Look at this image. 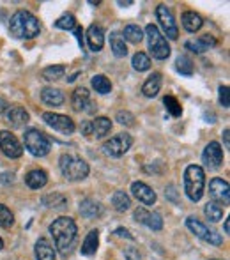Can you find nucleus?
<instances>
[{
    "instance_id": "1",
    "label": "nucleus",
    "mask_w": 230,
    "mask_h": 260,
    "mask_svg": "<svg viewBox=\"0 0 230 260\" xmlns=\"http://www.w3.org/2000/svg\"><path fill=\"white\" fill-rule=\"evenodd\" d=\"M76 223L69 216H60V218L53 219V223L50 225V234L53 236L55 241V248L60 251L62 257H68L69 250H71L73 243L76 239Z\"/></svg>"
},
{
    "instance_id": "2",
    "label": "nucleus",
    "mask_w": 230,
    "mask_h": 260,
    "mask_svg": "<svg viewBox=\"0 0 230 260\" xmlns=\"http://www.w3.org/2000/svg\"><path fill=\"white\" fill-rule=\"evenodd\" d=\"M9 32L16 39H34L41 32L39 20L30 13V11H16L11 16L9 21Z\"/></svg>"
},
{
    "instance_id": "3",
    "label": "nucleus",
    "mask_w": 230,
    "mask_h": 260,
    "mask_svg": "<svg viewBox=\"0 0 230 260\" xmlns=\"http://www.w3.org/2000/svg\"><path fill=\"white\" fill-rule=\"evenodd\" d=\"M206 189V172L199 165H189L184 170V193L191 202H199Z\"/></svg>"
},
{
    "instance_id": "4",
    "label": "nucleus",
    "mask_w": 230,
    "mask_h": 260,
    "mask_svg": "<svg viewBox=\"0 0 230 260\" xmlns=\"http://www.w3.org/2000/svg\"><path fill=\"white\" fill-rule=\"evenodd\" d=\"M58 167L68 181H83L90 172V167L85 159L71 154H62L58 159Z\"/></svg>"
},
{
    "instance_id": "5",
    "label": "nucleus",
    "mask_w": 230,
    "mask_h": 260,
    "mask_svg": "<svg viewBox=\"0 0 230 260\" xmlns=\"http://www.w3.org/2000/svg\"><path fill=\"white\" fill-rule=\"evenodd\" d=\"M145 36H147V41H149V52L154 58L158 60H165V58L170 57V45L167 41V38L161 34L158 27L154 23H149L145 27Z\"/></svg>"
},
{
    "instance_id": "6",
    "label": "nucleus",
    "mask_w": 230,
    "mask_h": 260,
    "mask_svg": "<svg viewBox=\"0 0 230 260\" xmlns=\"http://www.w3.org/2000/svg\"><path fill=\"white\" fill-rule=\"evenodd\" d=\"M23 142H25V149L36 157H45L52 151V142L46 137L43 131L30 127V129L25 131L23 135Z\"/></svg>"
},
{
    "instance_id": "7",
    "label": "nucleus",
    "mask_w": 230,
    "mask_h": 260,
    "mask_svg": "<svg viewBox=\"0 0 230 260\" xmlns=\"http://www.w3.org/2000/svg\"><path fill=\"white\" fill-rule=\"evenodd\" d=\"M186 226H188V229L191 230L196 237H200L202 241H206V243L214 244V246H220V244L223 243V237H221L220 234L214 232V230H211L209 226H206L202 221H199L195 216L186 218Z\"/></svg>"
},
{
    "instance_id": "8",
    "label": "nucleus",
    "mask_w": 230,
    "mask_h": 260,
    "mask_svg": "<svg viewBox=\"0 0 230 260\" xmlns=\"http://www.w3.org/2000/svg\"><path fill=\"white\" fill-rule=\"evenodd\" d=\"M131 145H133V138H131V135L119 133V135H115L114 138H110V140L105 142L103 152L110 157H120L129 151Z\"/></svg>"
},
{
    "instance_id": "9",
    "label": "nucleus",
    "mask_w": 230,
    "mask_h": 260,
    "mask_svg": "<svg viewBox=\"0 0 230 260\" xmlns=\"http://www.w3.org/2000/svg\"><path fill=\"white\" fill-rule=\"evenodd\" d=\"M43 120L48 124L50 127H53L55 131L62 135H73L76 129L75 122H73L71 117L62 115V113H55V112H45L43 113Z\"/></svg>"
},
{
    "instance_id": "10",
    "label": "nucleus",
    "mask_w": 230,
    "mask_h": 260,
    "mask_svg": "<svg viewBox=\"0 0 230 260\" xmlns=\"http://www.w3.org/2000/svg\"><path fill=\"white\" fill-rule=\"evenodd\" d=\"M156 18H158L159 25H161L163 32L167 34L169 39H177L179 38V28H177V23L174 20V14L165 4H159L156 7Z\"/></svg>"
},
{
    "instance_id": "11",
    "label": "nucleus",
    "mask_w": 230,
    "mask_h": 260,
    "mask_svg": "<svg viewBox=\"0 0 230 260\" xmlns=\"http://www.w3.org/2000/svg\"><path fill=\"white\" fill-rule=\"evenodd\" d=\"M0 151L7 157H11V159H16V157H20L23 154V147H21V144L18 142V138L7 129L0 131Z\"/></svg>"
},
{
    "instance_id": "12",
    "label": "nucleus",
    "mask_w": 230,
    "mask_h": 260,
    "mask_svg": "<svg viewBox=\"0 0 230 260\" xmlns=\"http://www.w3.org/2000/svg\"><path fill=\"white\" fill-rule=\"evenodd\" d=\"M202 161L209 170H216L223 163V149L218 142H209L202 152Z\"/></svg>"
},
{
    "instance_id": "13",
    "label": "nucleus",
    "mask_w": 230,
    "mask_h": 260,
    "mask_svg": "<svg viewBox=\"0 0 230 260\" xmlns=\"http://www.w3.org/2000/svg\"><path fill=\"white\" fill-rule=\"evenodd\" d=\"M135 219L142 225H145L147 229L154 230V232H159L163 229V219L158 212H152L145 207H137L135 209Z\"/></svg>"
},
{
    "instance_id": "14",
    "label": "nucleus",
    "mask_w": 230,
    "mask_h": 260,
    "mask_svg": "<svg viewBox=\"0 0 230 260\" xmlns=\"http://www.w3.org/2000/svg\"><path fill=\"white\" fill-rule=\"evenodd\" d=\"M209 195L214 199V202L221 204V206H228V204H230L228 182L223 181L221 177L211 179V182H209Z\"/></svg>"
},
{
    "instance_id": "15",
    "label": "nucleus",
    "mask_w": 230,
    "mask_h": 260,
    "mask_svg": "<svg viewBox=\"0 0 230 260\" xmlns=\"http://www.w3.org/2000/svg\"><path fill=\"white\" fill-rule=\"evenodd\" d=\"M131 193H133L135 199H137L138 202L144 204V206H154L156 199H158L156 193H154V189L142 181H137V182L131 184Z\"/></svg>"
},
{
    "instance_id": "16",
    "label": "nucleus",
    "mask_w": 230,
    "mask_h": 260,
    "mask_svg": "<svg viewBox=\"0 0 230 260\" xmlns=\"http://www.w3.org/2000/svg\"><path fill=\"white\" fill-rule=\"evenodd\" d=\"M4 119L11 127H23L30 120V115H28L23 106H9L4 112Z\"/></svg>"
},
{
    "instance_id": "17",
    "label": "nucleus",
    "mask_w": 230,
    "mask_h": 260,
    "mask_svg": "<svg viewBox=\"0 0 230 260\" xmlns=\"http://www.w3.org/2000/svg\"><path fill=\"white\" fill-rule=\"evenodd\" d=\"M87 43L92 52H101L105 46V30L100 25H90L87 30Z\"/></svg>"
},
{
    "instance_id": "18",
    "label": "nucleus",
    "mask_w": 230,
    "mask_h": 260,
    "mask_svg": "<svg viewBox=\"0 0 230 260\" xmlns=\"http://www.w3.org/2000/svg\"><path fill=\"white\" fill-rule=\"evenodd\" d=\"M184 46L188 50H191V52H195V53H204V52H207L211 46H216V39H214L213 36H209V34H204V36H200L199 39L186 41Z\"/></svg>"
},
{
    "instance_id": "19",
    "label": "nucleus",
    "mask_w": 230,
    "mask_h": 260,
    "mask_svg": "<svg viewBox=\"0 0 230 260\" xmlns=\"http://www.w3.org/2000/svg\"><path fill=\"white\" fill-rule=\"evenodd\" d=\"M78 211L83 218H100L103 214V206L94 199H85L80 202Z\"/></svg>"
},
{
    "instance_id": "20",
    "label": "nucleus",
    "mask_w": 230,
    "mask_h": 260,
    "mask_svg": "<svg viewBox=\"0 0 230 260\" xmlns=\"http://www.w3.org/2000/svg\"><path fill=\"white\" fill-rule=\"evenodd\" d=\"M46 182H48V174H46L45 170H39V168H36V170H30L27 175H25V184H27L30 189L45 188Z\"/></svg>"
},
{
    "instance_id": "21",
    "label": "nucleus",
    "mask_w": 230,
    "mask_h": 260,
    "mask_svg": "<svg viewBox=\"0 0 230 260\" xmlns=\"http://www.w3.org/2000/svg\"><path fill=\"white\" fill-rule=\"evenodd\" d=\"M182 27L186 28L188 32H191V34H195V32H199L200 28H202L204 25V20L200 14H196L195 11H186V13H182Z\"/></svg>"
},
{
    "instance_id": "22",
    "label": "nucleus",
    "mask_w": 230,
    "mask_h": 260,
    "mask_svg": "<svg viewBox=\"0 0 230 260\" xmlns=\"http://www.w3.org/2000/svg\"><path fill=\"white\" fill-rule=\"evenodd\" d=\"M34 253H36V260H55V248H53L52 244H50V241L45 239V237L38 239Z\"/></svg>"
},
{
    "instance_id": "23",
    "label": "nucleus",
    "mask_w": 230,
    "mask_h": 260,
    "mask_svg": "<svg viewBox=\"0 0 230 260\" xmlns=\"http://www.w3.org/2000/svg\"><path fill=\"white\" fill-rule=\"evenodd\" d=\"M159 89H161V73H152L145 83L142 85V92L145 98H154L158 96Z\"/></svg>"
},
{
    "instance_id": "24",
    "label": "nucleus",
    "mask_w": 230,
    "mask_h": 260,
    "mask_svg": "<svg viewBox=\"0 0 230 260\" xmlns=\"http://www.w3.org/2000/svg\"><path fill=\"white\" fill-rule=\"evenodd\" d=\"M90 103V94L85 87H78V89L73 92L71 96V105H73V110L76 112H82V110H87V106Z\"/></svg>"
},
{
    "instance_id": "25",
    "label": "nucleus",
    "mask_w": 230,
    "mask_h": 260,
    "mask_svg": "<svg viewBox=\"0 0 230 260\" xmlns=\"http://www.w3.org/2000/svg\"><path fill=\"white\" fill-rule=\"evenodd\" d=\"M97 246H100V232H97V230H90V232L87 234L80 251H82V255H85V257H92L97 251Z\"/></svg>"
},
{
    "instance_id": "26",
    "label": "nucleus",
    "mask_w": 230,
    "mask_h": 260,
    "mask_svg": "<svg viewBox=\"0 0 230 260\" xmlns=\"http://www.w3.org/2000/svg\"><path fill=\"white\" fill-rule=\"evenodd\" d=\"M41 100L48 106H60L64 103V94L60 89H53V87H45L41 90Z\"/></svg>"
},
{
    "instance_id": "27",
    "label": "nucleus",
    "mask_w": 230,
    "mask_h": 260,
    "mask_svg": "<svg viewBox=\"0 0 230 260\" xmlns=\"http://www.w3.org/2000/svg\"><path fill=\"white\" fill-rule=\"evenodd\" d=\"M43 206L48 209H55V211H60V209L68 207V197L62 195V193H48L41 199Z\"/></svg>"
},
{
    "instance_id": "28",
    "label": "nucleus",
    "mask_w": 230,
    "mask_h": 260,
    "mask_svg": "<svg viewBox=\"0 0 230 260\" xmlns=\"http://www.w3.org/2000/svg\"><path fill=\"white\" fill-rule=\"evenodd\" d=\"M112 131V120L108 117H96L92 120V135L96 138H105Z\"/></svg>"
},
{
    "instance_id": "29",
    "label": "nucleus",
    "mask_w": 230,
    "mask_h": 260,
    "mask_svg": "<svg viewBox=\"0 0 230 260\" xmlns=\"http://www.w3.org/2000/svg\"><path fill=\"white\" fill-rule=\"evenodd\" d=\"M110 48L115 57H119V58H122L127 55V46H126V43H124L120 32H112L110 34Z\"/></svg>"
},
{
    "instance_id": "30",
    "label": "nucleus",
    "mask_w": 230,
    "mask_h": 260,
    "mask_svg": "<svg viewBox=\"0 0 230 260\" xmlns=\"http://www.w3.org/2000/svg\"><path fill=\"white\" fill-rule=\"evenodd\" d=\"M120 36H122L124 41L138 45V43L144 39V30H142L138 25H126V27H124V32Z\"/></svg>"
},
{
    "instance_id": "31",
    "label": "nucleus",
    "mask_w": 230,
    "mask_h": 260,
    "mask_svg": "<svg viewBox=\"0 0 230 260\" xmlns=\"http://www.w3.org/2000/svg\"><path fill=\"white\" fill-rule=\"evenodd\" d=\"M112 206L115 207V211L119 212H126L131 207V199L126 191H115L112 197Z\"/></svg>"
},
{
    "instance_id": "32",
    "label": "nucleus",
    "mask_w": 230,
    "mask_h": 260,
    "mask_svg": "<svg viewBox=\"0 0 230 260\" xmlns=\"http://www.w3.org/2000/svg\"><path fill=\"white\" fill-rule=\"evenodd\" d=\"M204 212H206L207 219H209V221H213V223L220 221V219L223 218V207H221V204L214 202V200H213V202H207Z\"/></svg>"
},
{
    "instance_id": "33",
    "label": "nucleus",
    "mask_w": 230,
    "mask_h": 260,
    "mask_svg": "<svg viewBox=\"0 0 230 260\" xmlns=\"http://www.w3.org/2000/svg\"><path fill=\"white\" fill-rule=\"evenodd\" d=\"M90 83H92L94 90L100 94H108L112 90V82L107 78L105 75H96L92 76V80H90Z\"/></svg>"
},
{
    "instance_id": "34",
    "label": "nucleus",
    "mask_w": 230,
    "mask_h": 260,
    "mask_svg": "<svg viewBox=\"0 0 230 260\" xmlns=\"http://www.w3.org/2000/svg\"><path fill=\"white\" fill-rule=\"evenodd\" d=\"M131 64H133L135 71H138V73L147 71V69H151V58H149V55H145L144 52H138V53H135Z\"/></svg>"
},
{
    "instance_id": "35",
    "label": "nucleus",
    "mask_w": 230,
    "mask_h": 260,
    "mask_svg": "<svg viewBox=\"0 0 230 260\" xmlns=\"http://www.w3.org/2000/svg\"><path fill=\"white\" fill-rule=\"evenodd\" d=\"M41 75H43V78H45V80H50V82H55V80L64 78L65 68H64V66H48V68L43 69Z\"/></svg>"
},
{
    "instance_id": "36",
    "label": "nucleus",
    "mask_w": 230,
    "mask_h": 260,
    "mask_svg": "<svg viewBox=\"0 0 230 260\" xmlns=\"http://www.w3.org/2000/svg\"><path fill=\"white\" fill-rule=\"evenodd\" d=\"M175 69H177L181 75L191 76L193 75V62H191V58L186 57V55H179L177 60H175Z\"/></svg>"
},
{
    "instance_id": "37",
    "label": "nucleus",
    "mask_w": 230,
    "mask_h": 260,
    "mask_svg": "<svg viewBox=\"0 0 230 260\" xmlns=\"http://www.w3.org/2000/svg\"><path fill=\"white\" fill-rule=\"evenodd\" d=\"M14 225V214L11 212V209L4 204H0V226L2 229H11Z\"/></svg>"
},
{
    "instance_id": "38",
    "label": "nucleus",
    "mask_w": 230,
    "mask_h": 260,
    "mask_svg": "<svg viewBox=\"0 0 230 260\" xmlns=\"http://www.w3.org/2000/svg\"><path fill=\"white\" fill-rule=\"evenodd\" d=\"M55 27L60 28V30H73L76 27V18L73 14H62L60 18L55 21Z\"/></svg>"
},
{
    "instance_id": "39",
    "label": "nucleus",
    "mask_w": 230,
    "mask_h": 260,
    "mask_svg": "<svg viewBox=\"0 0 230 260\" xmlns=\"http://www.w3.org/2000/svg\"><path fill=\"white\" fill-rule=\"evenodd\" d=\"M163 103H165V106H167V112H169L172 117H181V115H182L181 105H179V101L175 100L174 96H165Z\"/></svg>"
},
{
    "instance_id": "40",
    "label": "nucleus",
    "mask_w": 230,
    "mask_h": 260,
    "mask_svg": "<svg viewBox=\"0 0 230 260\" xmlns=\"http://www.w3.org/2000/svg\"><path fill=\"white\" fill-rule=\"evenodd\" d=\"M115 120L119 124H122V126H135V115L131 112H127V110H120V112H117L115 115Z\"/></svg>"
},
{
    "instance_id": "41",
    "label": "nucleus",
    "mask_w": 230,
    "mask_h": 260,
    "mask_svg": "<svg viewBox=\"0 0 230 260\" xmlns=\"http://www.w3.org/2000/svg\"><path fill=\"white\" fill-rule=\"evenodd\" d=\"M218 92H220V103H221V106H223V108H228V106H230V101H228V87L227 85H220Z\"/></svg>"
},
{
    "instance_id": "42",
    "label": "nucleus",
    "mask_w": 230,
    "mask_h": 260,
    "mask_svg": "<svg viewBox=\"0 0 230 260\" xmlns=\"http://www.w3.org/2000/svg\"><path fill=\"white\" fill-rule=\"evenodd\" d=\"M124 257H126V260H142V255L140 251L137 250V248L129 246L124 250Z\"/></svg>"
},
{
    "instance_id": "43",
    "label": "nucleus",
    "mask_w": 230,
    "mask_h": 260,
    "mask_svg": "<svg viewBox=\"0 0 230 260\" xmlns=\"http://www.w3.org/2000/svg\"><path fill=\"white\" fill-rule=\"evenodd\" d=\"M0 182H2V184H6V186L13 184V182H14V174H13V172H2V174H0Z\"/></svg>"
},
{
    "instance_id": "44",
    "label": "nucleus",
    "mask_w": 230,
    "mask_h": 260,
    "mask_svg": "<svg viewBox=\"0 0 230 260\" xmlns=\"http://www.w3.org/2000/svg\"><path fill=\"white\" fill-rule=\"evenodd\" d=\"M80 131H82V135H85V137H90V135H92V120H85V122H82Z\"/></svg>"
},
{
    "instance_id": "45",
    "label": "nucleus",
    "mask_w": 230,
    "mask_h": 260,
    "mask_svg": "<svg viewBox=\"0 0 230 260\" xmlns=\"http://www.w3.org/2000/svg\"><path fill=\"white\" fill-rule=\"evenodd\" d=\"M165 197L169 200H172L174 204H179V199H177V191H175V186H169L165 191Z\"/></svg>"
},
{
    "instance_id": "46",
    "label": "nucleus",
    "mask_w": 230,
    "mask_h": 260,
    "mask_svg": "<svg viewBox=\"0 0 230 260\" xmlns=\"http://www.w3.org/2000/svg\"><path fill=\"white\" fill-rule=\"evenodd\" d=\"M73 30H75V36H76V39H78L80 48L83 50V30H82V27H75Z\"/></svg>"
},
{
    "instance_id": "47",
    "label": "nucleus",
    "mask_w": 230,
    "mask_h": 260,
    "mask_svg": "<svg viewBox=\"0 0 230 260\" xmlns=\"http://www.w3.org/2000/svg\"><path fill=\"white\" fill-rule=\"evenodd\" d=\"M115 234H117V236H119V237H126V239H133V236H131V234H129V230H127V229H122V226H119V229L115 230Z\"/></svg>"
},
{
    "instance_id": "48",
    "label": "nucleus",
    "mask_w": 230,
    "mask_h": 260,
    "mask_svg": "<svg viewBox=\"0 0 230 260\" xmlns=\"http://www.w3.org/2000/svg\"><path fill=\"white\" fill-rule=\"evenodd\" d=\"M228 135H230V131H228V129H225V131H223V140H225V147H227V149H228V145H230Z\"/></svg>"
},
{
    "instance_id": "49",
    "label": "nucleus",
    "mask_w": 230,
    "mask_h": 260,
    "mask_svg": "<svg viewBox=\"0 0 230 260\" xmlns=\"http://www.w3.org/2000/svg\"><path fill=\"white\" fill-rule=\"evenodd\" d=\"M117 4H119L120 7H126V6H133V0H126V2H124V0H119V2H117Z\"/></svg>"
},
{
    "instance_id": "50",
    "label": "nucleus",
    "mask_w": 230,
    "mask_h": 260,
    "mask_svg": "<svg viewBox=\"0 0 230 260\" xmlns=\"http://www.w3.org/2000/svg\"><path fill=\"white\" fill-rule=\"evenodd\" d=\"M223 229H225V234H228V232H230V218L225 219V225H223Z\"/></svg>"
},
{
    "instance_id": "51",
    "label": "nucleus",
    "mask_w": 230,
    "mask_h": 260,
    "mask_svg": "<svg viewBox=\"0 0 230 260\" xmlns=\"http://www.w3.org/2000/svg\"><path fill=\"white\" fill-rule=\"evenodd\" d=\"M78 75H80V73H75V75H73V76H69V78H68V82H69V83H71V82H75V80L78 78Z\"/></svg>"
},
{
    "instance_id": "52",
    "label": "nucleus",
    "mask_w": 230,
    "mask_h": 260,
    "mask_svg": "<svg viewBox=\"0 0 230 260\" xmlns=\"http://www.w3.org/2000/svg\"><path fill=\"white\" fill-rule=\"evenodd\" d=\"M89 4H90V6H100V0H89Z\"/></svg>"
},
{
    "instance_id": "53",
    "label": "nucleus",
    "mask_w": 230,
    "mask_h": 260,
    "mask_svg": "<svg viewBox=\"0 0 230 260\" xmlns=\"http://www.w3.org/2000/svg\"><path fill=\"white\" fill-rule=\"evenodd\" d=\"M2 248H4V241L0 239V250H2Z\"/></svg>"
}]
</instances>
